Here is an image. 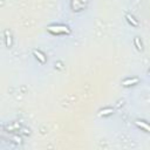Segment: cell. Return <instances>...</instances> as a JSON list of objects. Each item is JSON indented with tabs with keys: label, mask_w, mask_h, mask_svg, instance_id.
<instances>
[{
	"label": "cell",
	"mask_w": 150,
	"mask_h": 150,
	"mask_svg": "<svg viewBox=\"0 0 150 150\" xmlns=\"http://www.w3.org/2000/svg\"><path fill=\"white\" fill-rule=\"evenodd\" d=\"M111 113H113V109H111V108H108V109L101 110V111H100V115H101V116H106V115H109V114H111Z\"/></svg>",
	"instance_id": "obj_7"
},
{
	"label": "cell",
	"mask_w": 150,
	"mask_h": 150,
	"mask_svg": "<svg viewBox=\"0 0 150 150\" xmlns=\"http://www.w3.org/2000/svg\"><path fill=\"white\" fill-rule=\"evenodd\" d=\"M140 81L138 79H128V80H126V81H123L122 82V85L124 86V87H127V86H130V85H134V83H137V82Z\"/></svg>",
	"instance_id": "obj_2"
},
{
	"label": "cell",
	"mask_w": 150,
	"mask_h": 150,
	"mask_svg": "<svg viewBox=\"0 0 150 150\" xmlns=\"http://www.w3.org/2000/svg\"><path fill=\"white\" fill-rule=\"evenodd\" d=\"M5 34H6V45H7V47H11V46H12V38H11L10 32L6 31L5 32Z\"/></svg>",
	"instance_id": "obj_4"
},
{
	"label": "cell",
	"mask_w": 150,
	"mask_h": 150,
	"mask_svg": "<svg viewBox=\"0 0 150 150\" xmlns=\"http://www.w3.org/2000/svg\"><path fill=\"white\" fill-rule=\"evenodd\" d=\"M47 29L51 33H54V34H59V33H70V29L66 26H49L47 27Z\"/></svg>",
	"instance_id": "obj_1"
},
{
	"label": "cell",
	"mask_w": 150,
	"mask_h": 150,
	"mask_svg": "<svg viewBox=\"0 0 150 150\" xmlns=\"http://www.w3.org/2000/svg\"><path fill=\"white\" fill-rule=\"evenodd\" d=\"M136 124L138 127H141V128H143L144 130H145V131H149V126H148L147 123H143V122H141V121H136Z\"/></svg>",
	"instance_id": "obj_6"
},
{
	"label": "cell",
	"mask_w": 150,
	"mask_h": 150,
	"mask_svg": "<svg viewBox=\"0 0 150 150\" xmlns=\"http://www.w3.org/2000/svg\"><path fill=\"white\" fill-rule=\"evenodd\" d=\"M33 53H34V55L36 56L38 59H39V60H40L41 62H42V63H45V62H46V58H45V55L42 54L41 52H39V51H34Z\"/></svg>",
	"instance_id": "obj_3"
},
{
	"label": "cell",
	"mask_w": 150,
	"mask_h": 150,
	"mask_svg": "<svg viewBox=\"0 0 150 150\" xmlns=\"http://www.w3.org/2000/svg\"><path fill=\"white\" fill-rule=\"evenodd\" d=\"M135 45H136V47L138 51H142V44L140 42V39H138V38H135Z\"/></svg>",
	"instance_id": "obj_8"
},
{
	"label": "cell",
	"mask_w": 150,
	"mask_h": 150,
	"mask_svg": "<svg viewBox=\"0 0 150 150\" xmlns=\"http://www.w3.org/2000/svg\"><path fill=\"white\" fill-rule=\"evenodd\" d=\"M126 18H127V19H128V21H129L130 24H133V26H135V27H136V26H138V22H137V21L135 20V19H134V18L131 17L130 14H127V15H126Z\"/></svg>",
	"instance_id": "obj_5"
}]
</instances>
